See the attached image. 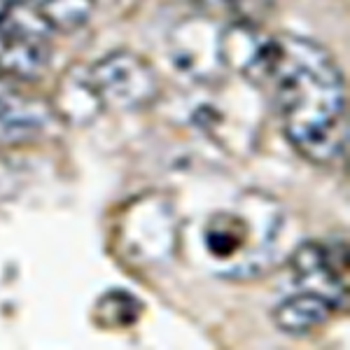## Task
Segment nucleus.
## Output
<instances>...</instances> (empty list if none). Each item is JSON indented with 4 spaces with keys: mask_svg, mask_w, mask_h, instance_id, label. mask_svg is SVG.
Here are the masks:
<instances>
[{
    "mask_svg": "<svg viewBox=\"0 0 350 350\" xmlns=\"http://www.w3.org/2000/svg\"><path fill=\"white\" fill-rule=\"evenodd\" d=\"M264 84H273L285 135L304 157L329 163L343 154L346 87L325 47L297 36L273 38V59Z\"/></svg>",
    "mask_w": 350,
    "mask_h": 350,
    "instance_id": "nucleus-1",
    "label": "nucleus"
},
{
    "mask_svg": "<svg viewBox=\"0 0 350 350\" xmlns=\"http://www.w3.org/2000/svg\"><path fill=\"white\" fill-rule=\"evenodd\" d=\"M283 213L269 196H247L236 211L217 213L203 229V245L215 262H229L222 273L250 278L269 267Z\"/></svg>",
    "mask_w": 350,
    "mask_h": 350,
    "instance_id": "nucleus-2",
    "label": "nucleus"
},
{
    "mask_svg": "<svg viewBox=\"0 0 350 350\" xmlns=\"http://www.w3.org/2000/svg\"><path fill=\"white\" fill-rule=\"evenodd\" d=\"M89 75L103 100V108L122 112L143 110L159 96L157 72L143 56L129 49H117L103 56L89 70Z\"/></svg>",
    "mask_w": 350,
    "mask_h": 350,
    "instance_id": "nucleus-3",
    "label": "nucleus"
},
{
    "mask_svg": "<svg viewBox=\"0 0 350 350\" xmlns=\"http://www.w3.org/2000/svg\"><path fill=\"white\" fill-rule=\"evenodd\" d=\"M292 271L297 283L308 292L325 297L336 310L348 306V257L346 245L327 247L308 241L292 255Z\"/></svg>",
    "mask_w": 350,
    "mask_h": 350,
    "instance_id": "nucleus-4",
    "label": "nucleus"
},
{
    "mask_svg": "<svg viewBox=\"0 0 350 350\" xmlns=\"http://www.w3.org/2000/svg\"><path fill=\"white\" fill-rule=\"evenodd\" d=\"M219 64L245 75L255 84H264L273 59V38H267L252 21H236L219 31Z\"/></svg>",
    "mask_w": 350,
    "mask_h": 350,
    "instance_id": "nucleus-5",
    "label": "nucleus"
},
{
    "mask_svg": "<svg viewBox=\"0 0 350 350\" xmlns=\"http://www.w3.org/2000/svg\"><path fill=\"white\" fill-rule=\"evenodd\" d=\"M219 31L208 16H187L171 33V61L189 77H211L219 66Z\"/></svg>",
    "mask_w": 350,
    "mask_h": 350,
    "instance_id": "nucleus-6",
    "label": "nucleus"
},
{
    "mask_svg": "<svg viewBox=\"0 0 350 350\" xmlns=\"http://www.w3.org/2000/svg\"><path fill=\"white\" fill-rule=\"evenodd\" d=\"M49 122V108L40 100L14 94L0 80V143H21L42 131Z\"/></svg>",
    "mask_w": 350,
    "mask_h": 350,
    "instance_id": "nucleus-7",
    "label": "nucleus"
},
{
    "mask_svg": "<svg viewBox=\"0 0 350 350\" xmlns=\"http://www.w3.org/2000/svg\"><path fill=\"white\" fill-rule=\"evenodd\" d=\"M54 108L68 124H75V126H84L98 117V112L103 110V100L96 92L89 70L75 68L66 72L54 94Z\"/></svg>",
    "mask_w": 350,
    "mask_h": 350,
    "instance_id": "nucleus-8",
    "label": "nucleus"
},
{
    "mask_svg": "<svg viewBox=\"0 0 350 350\" xmlns=\"http://www.w3.org/2000/svg\"><path fill=\"white\" fill-rule=\"evenodd\" d=\"M336 313L334 304L315 292L301 290L287 297L273 308V323L280 332L292 336H301L323 327Z\"/></svg>",
    "mask_w": 350,
    "mask_h": 350,
    "instance_id": "nucleus-9",
    "label": "nucleus"
},
{
    "mask_svg": "<svg viewBox=\"0 0 350 350\" xmlns=\"http://www.w3.org/2000/svg\"><path fill=\"white\" fill-rule=\"evenodd\" d=\"M52 47L47 36H14L0 47V68L21 80H36L47 70Z\"/></svg>",
    "mask_w": 350,
    "mask_h": 350,
    "instance_id": "nucleus-10",
    "label": "nucleus"
},
{
    "mask_svg": "<svg viewBox=\"0 0 350 350\" xmlns=\"http://www.w3.org/2000/svg\"><path fill=\"white\" fill-rule=\"evenodd\" d=\"M36 8L49 31L72 33L92 19L96 0H36Z\"/></svg>",
    "mask_w": 350,
    "mask_h": 350,
    "instance_id": "nucleus-11",
    "label": "nucleus"
},
{
    "mask_svg": "<svg viewBox=\"0 0 350 350\" xmlns=\"http://www.w3.org/2000/svg\"><path fill=\"white\" fill-rule=\"evenodd\" d=\"M140 301L129 295L126 290H110L96 304L100 323L108 327H129L140 318Z\"/></svg>",
    "mask_w": 350,
    "mask_h": 350,
    "instance_id": "nucleus-12",
    "label": "nucleus"
}]
</instances>
